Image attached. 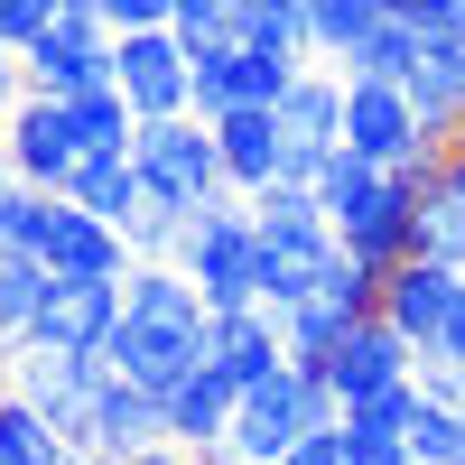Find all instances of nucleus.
<instances>
[{
    "instance_id": "nucleus-1",
    "label": "nucleus",
    "mask_w": 465,
    "mask_h": 465,
    "mask_svg": "<svg viewBox=\"0 0 465 465\" xmlns=\"http://www.w3.org/2000/svg\"><path fill=\"white\" fill-rule=\"evenodd\" d=\"M317 205L335 214V232H344L354 261L391 270V261L419 252V205L429 196L410 186V168H372V159H354V149H335L326 177H317Z\"/></svg>"
},
{
    "instance_id": "nucleus-2",
    "label": "nucleus",
    "mask_w": 465,
    "mask_h": 465,
    "mask_svg": "<svg viewBox=\"0 0 465 465\" xmlns=\"http://www.w3.org/2000/svg\"><path fill=\"white\" fill-rule=\"evenodd\" d=\"M344 401H335V381L317 363H280L270 381H252L242 410H232V438H223V465H280L298 456L317 429H335Z\"/></svg>"
},
{
    "instance_id": "nucleus-3",
    "label": "nucleus",
    "mask_w": 465,
    "mask_h": 465,
    "mask_svg": "<svg viewBox=\"0 0 465 465\" xmlns=\"http://www.w3.org/2000/svg\"><path fill=\"white\" fill-rule=\"evenodd\" d=\"M186 280L205 289V307H261V223H252V196H205L186 214L177 252H168Z\"/></svg>"
},
{
    "instance_id": "nucleus-4",
    "label": "nucleus",
    "mask_w": 465,
    "mask_h": 465,
    "mask_svg": "<svg viewBox=\"0 0 465 465\" xmlns=\"http://www.w3.org/2000/svg\"><path fill=\"white\" fill-rule=\"evenodd\" d=\"M131 159H140V177H149V196H168V205H186V214H196L205 196H223V140H214V122H205V112H168V122H140Z\"/></svg>"
},
{
    "instance_id": "nucleus-5",
    "label": "nucleus",
    "mask_w": 465,
    "mask_h": 465,
    "mask_svg": "<svg viewBox=\"0 0 465 465\" xmlns=\"http://www.w3.org/2000/svg\"><path fill=\"white\" fill-rule=\"evenodd\" d=\"M112 84L131 94L140 122L196 112V47H186L177 28H122V37H112Z\"/></svg>"
},
{
    "instance_id": "nucleus-6",
    "label": "nucleus",
    "mask_w": 465,
    "mask_h": 465,
    "mask_svg": "<svg viewBox=\"0 0 465 465\" xmlns=\"http://www.w3.org/2000/svg\"><path fill=\"white\" fill-rule=\"evenodd\" d=\"M103 354H56V344H28V354L10 363V372H0V381H10V391L37 410V419H47V429L74 447V438H84V410H94V391H103Z\"/></svg>"
},
{
    "instance_id": "nucleus-7",
    "label": "nucleus",
    "mask_w": 465,
    "mask_h": 465,
    "mask_svg": "<svg viewBox=\"0 0 465 465\" xmlns=\"http://www.w3.org/2000/svg\"><path fill=\"white\" fill-rule=\"evenodd\" d=\"M0 140H10L19 186H47V196H65V186H74V168H84V131H74V103H56V94H28L10 122H0Z\"/></svg>"
},
{
    "instance_id": "nucleus-8",
    "label": "nucleus",
    "mask_w": 465,
    "mask_h": 465,
    "mask_svg": "<svg viewBox=\"0 0 465 465\" xmlns=\"http://www.w3.org/2000/svg\"><path fill=\"white\" fill-rule=\"evenodd\" d=\"M344 149L372 168H410L429 131H419V103L410 84H372V74H344Z\"/></svg>"
},
{
    "instance_id": "nucleus-9",
    "label": "nucleus",
    "mask_w": 465,
    "mask_h": 465,
    "mask_svg": "<svg viewBox=\"0 0 465 465\" xmlns=\"http://www.w3.org/2000/svg\"><path fill=\"white\" fill-rule=\"evenodd\" d=\"M326 381H335L344 410H354V401H381V391H401V381H419V344H410L391 317H354L344 344L326 354Z\"/></svg>"
},
{
    "instance_id": "nucleus-10",
    "label": "nucleus",
    "mask_w": 465,
    "mask_h": 465,
    "mask_svg": "<svg viewBox=\"0 0 465 465\" xmlns=\"http://www.w3.org/2000/svg\"><path fill=\"white\" fill-rule=\"evenodd\" d=\"M37 261H47L56 280H131V261H140V252H131V232H122V223H103V214L74 205V196H56Z\"/></svg>"
},
{
    "instance_id": "nucleus-11",
    "label": "nucleus",
    "mask_w": 465,
    "mask_h": 465,
    "mask_svg": "<svg viewBox=\"0 0 465 465\" xmlns=\"http://www.w3.org/2000/svg\"><path fill=\"white\" fill-rule=\"evenodd\" d=\"M289 56H252V47H196V112L223 122V112H252V103H280L289 94Z\"/></svg>"
},
{
    "instance_id": "nucleus-12",
    "label": "nucleus",
    "mask_w": 465,
    "mask_h": 465,
    "mask_svg": "<svg viewBox=\"0 0 465 465\" xmlns=\"http://www.w3.org/2000/svg\"><path fill=\"white\" fill-rule=\"evenodd\" d=\"M168 438V410H159V391H140V381H122V372H103V391H94V410H84V456H140V447H159Z\"/></svg>"
},
{
    "instance_id": "nucleus-13",
    "label": "nucleus",
    "mask_w": 465,
    "mask_h": 465,
    "mask_svg": "<svg viewBox=\"0 0 465 465\" xmlns=\"http://www.w3.org/2000/svg\"><path fill=\"white\" fill-rule=\"evenodd\" d=\"M456 280H465V270H447V261H429V252H410V261L381 270V317H391L419 354H429L438 326H447V307H456Z\"/></svg>"
},
{
    "instance_id": "nucleus-14",
    "label": "nucleus",
    "mask_w": 465,
    "mask_h": 465,
    "mask_svg": "<svg viewBox=\"0 0 465 465\" xmlns=\"http://www.w3.org/2000/svg\"><path fill=\"white\" fill-rule=\"evenodd\" d=\"M112 326H122V280H56L37 307V344L56 354H103Z\"/></svg>"
},
{
    "instance_id": "nucleus-15",
    "label": "nucleus",
    "mask_w": 465,
    "mask_h": 465,
    "mask_svg": "<svg viewBox=\"0 0 465 465\" xmlns=\"http://www.w3.org/2000/svg\"><path fill=\"white\" fill-rule=\"evenodd\" d=\"M223 140V186L232 196H261V186L289 177V131H280V103H252V112H223L214 122Z\"/></svg>"
},
{
    "instance_id": "nucleus-16",
    "label": "nucleus",
    "mask_w": 465,
    "mask_h": 465,
    "mask_svg": "<svg viewBox=\"0 0 465 465\" xmlns=\"http://www.w3.org/2000/svg\"><path fill=\"white\" fill-rule=\"evenodd\" d=\"M205 363L223 381H270L289 363V344H280V307H214V326H205Z\"/></svg>"
},
{
    "instance_id": "nucleus-17",
    "label": "nucleus",
    "mask_w": 465,
    "mask_h": 465,
    "mask_svg": "<svg viewBox=\"0 0 465 465\" xmlns=\"http://www.w3.org/2000/svg\"><path fill=\"white\" fill-rule=\"evenodd\" d=\"M159 410H168V438H177V447H196L205 465H223L232 410H242V381H223L214 363H196V372H186V381H177V391H168Z\"/></svg>"
},
{
    "instance_id": "nucleus-18",
    "label": "nucleus",
    "mask_w": 465,
    "mask_h": 465,
    "mask_svg": "<svg viewBox=\"0 0 465 465\" xmlns=\"http://www.w3.org/2000/svg\"><path fill=\"white\" fill-rule=\"evenodd\" d=\"M103 363L122 372V381H140V391L168 401L177 381L205 363V335H168V326H131V317H122V326H112V344H103Z\"/></svg>"
},
{
    "instance_id": "nucleus-19",
    "label": "nucleus",
    "mask_w": 465,
    "mask_h": 465,
    "mask_svg": "<svg viewBox=\"0 0 465 465\" xmlns=\"http://www.w3.org/2000/svg\"><path fill=\"white\" fill-rule=\"evenodd\" d=\"M122 317H131V326H168V335H205L214 307H205V289L186 280L177 261H131V280H122Z\"/></svg>"
},
{
    "instance_id": "nucleus-20",
    "label": "nucleus",
    "mask_w": 465,
    "mask_h": 465,
    "mask_svg": "<svg viewBox=\"0 0 465 465\" xmlns=\"http://www.w3.org/2000/svg\"><path fill=\"white\" fill-rule=\"evenodd\" d=\"M410 103H419V131H429V140H456L465 131V28L456 37H419Z\"/></svg>"
},
{
    "instance_id": "nucleus-21",
    "label": "nucleus",
    "mask_w": 465,
    "mask_h": 465,
    "mask_svg": "<svg viewBox=\"0 0 465 465\" xmlns=\"http://www.w3.org/2000/svg\"><path fill=\"white\" fill-rule=\"evenodd\" d=\"M47 289H56V270L37 252H0V372L37 344V307H47Z\"/></svg>"
},
{
    "instance_id": "nucleus-22",
    "label": "nucleus",
    "mask_w": 465,
    "mask_h": 465,
    "mask_svg": "<svg viewBox=\"0 0 465 465\" xmlns=\"http://www.w3.org/2000/svg\"><path fill=\"white\" fill-rule=\"evenodd\" d=\"M65 196L84 205V214H103V223H122V232H131V214L149 205V177H140L131 149H84V168H74Z\"/></svg>"
},
{
    "instance_id": "nucleus-23",
    "label": "nucleus",
    "mask_w": 465,
    "mask_h": 465,
    "mask_svg": "<svg viewBox=\"0 0 465 465\" xmlns=\"http://www.w3.org/2000/svg\"><path fill=\"white\" fill-rule=\"evenodd\" d=\"M223 47L307 65V0H232V37H223Z\"/></svg>"
},
{
    "instance_id": "nucleus-24",
    "label": "nucleus",
    "mask_w": 465,
    "mask_h": 465,
    "mask_svg": "<svg viewBox=\"0 0 465 465\" xmlns=\"http://www.w3.org/2000/svg\"><path fill=\"white\" fill-rule=\"evenodd\" d=\"M252 223H261V242H344L335 214L317 205V186H289V177L252 196Z\"/></svg>"
},
{
    "instance_id": "nucleus-25",
    "label": "nucleus",
    "mask_w": 465,
    "mask_h": 465,
    "mask_svg": "<svg viewBox=\"0 0 465 465\" xmlns=\"http://www.w3.org/2000/svg\"><path fill=\"white\" fill-rule=\"evenodd\" d=\"M381 19H391V0H307V56H317V65H344Z\"/></svg>"
},
{
    "instance_id": "nucleus-26",
    "label": "nucleus",
    "mask_w": 465,
    "mask_h": 465,
    "mask_svg": "<svg viewBox=\"0 0 465 465\" xmlns=\"http://www.w3.org/2000/svg\"><path fill=\"white\" fill-rule=\"evenodd\" d=\"M344 326H354V317H344L335 298H289V307H280V344H289V363H317V372H326V354L344 344Z\"/></svg>"
},
{
    "instance_id": "nucleus-27",
    "label": "nucleus",
    "mask_w": 465,
    "mask_h": 465,
    "mask_svg": "<svg viewBox=\"0 0 465 465\" xmlns=\"http://www.w3.org/2000/svg\"><path fill=\"white\" fill-rule=\"evenodd\" d=\"M65 456H74V447L10 391V381H0V465H65Z\"/></svg>"
},
{
    "instance_id": "nucleus-28",
    "label": "nucleus",
    "mask_w": 465,
    "mask_h": 465,
    "mask_svg": "<svg viewBox=\"0 0 465 465\" xmlns=\"http://www.w3.org/2000/svg\"><path fill=\"white\" fill-rule=\"evenodd\" d=\"M74 131H84V149H131L140 112H131L122 84H84V94H74Z\"/></svg>"
},
{
    "instance_id": "nucleus-29",
    "label": "nucleus",
    "mask_w": 465,
    "mask_h": 465,
    "mask_svg": "<svg viewBox=\"0 0 465 465\" xmlns=\"http://www.w3.org/2000/svg\"><path fill=\"white\" fill-rule=\"evenodd\" d=\"M410 65H419V28L410 19H381L354 56H344V74H372V84H410Z\"/></svg>"
},
{
    "instance_id": "nucleus-30",
    "label": "nucleus",
    "mask_w": 465,
    "mask_h": 465,
    "mask_svg": "<svg viewBox=\"0 0 465 465\" xmlns=\"http://www.w3.org/2000/svg\"><path fill=\"white\" fill-rule=\"evenodd\" d=\"M410 456H419V465H465V410H447V401L419 391V410H410Z\"/></svg>"
},
{
    "instance_id": "nucleus-31",
    "label": "nucleus",
    "mask_w": 465,
    "mask_h": 465,
    "mask_svg": "<svg viewBox=\"0 0 465 465\" xmlns=\"http://www.w3.org/2000/svg\"><path fill=\"white\" fill-rule=\"evenodd\" d=\"M317 298H335L344 317H381V270L354 261V252H335V261H326V280H317Z\"/></svg>"
},
{
    "instance_id": "nucleus-32",
    "label": "nucleus",
    "mask_w": 465,
    "mask_h": 465,
    "mask_svg": "<svg viewBox=\"0 0 465 465\" xmlns=\"http://www.w3.org/2000/svg\"><path fill=\"white\" fill-rule=\"evenodd\" d=\"M47 214H56L47 186H10V196H0V252H37L47 242Z\"/></svg>"
},
{
    "instance_id": "nucleus-33",
    "label": "nucleus",
    "mask_w": 465,
    "mask_h": 465,
    "mask_svg": "<svg viewBox=\"0 0 465 465\" xmlns=\"http://www.w3.org/2000/svg\"><path fill=\"white\" fill-rule=\"evenodd\" d=\"M419 252L447 261V270H465V196H447V186H438V196L419 205Z\"/></svg>"
},
{
    "instance_id": "nucleus-34",
    "label": "nucleus",
    "mask_w": 465,
    "mask_h": 465,
    "mask_svg": "<svg viewBox=\"0 0 465 465\" xmlns=\"http://www.w3.org/2000/svg\"><path fill=\"white\" fill-rule=\"evenodd\" d=\"M410 410H419V381H401V391H381V401H354V410H344V429H381V438H410Z\"/></svg>"
},
{
    "instance_id": "nucleus-35",
    "label": "nucleus",
    "mask_w": 465,
    "mask_h": 465,
    "mask_svg": "<svg viewBox=\"0 0 465 465\" xmlns=\"http://www.w3.org/2000/svg\"><path fill=\"white\" fill-rule=\"evenodd\" d=\"M186 47H223L232 37V0H177V19H168Z\"/></svg>"
},
{
    "instance_id": "nucleus-36",
    "label": "nucleus",
    "mask_w": 465,
    "mask_h": 465,
    "mask_svg": "<svg viewBox=\"0 0 465 465\" xmlns=\"http://www.w3.org/2000/svg\"><path fill=\"white\" fill-rule=\"evenodd\" d=\"M56 10H65V0H0V37H10V47H28V37L56 28Z\"/></svg>"
},
{
    "instance_id": "nucleus-37",
    "label": "nucleus",
    "mask_w": 465,
    "mask_h": 465,
    "mask_svg": "<svg viewBox=\"0 0 465 465\" xmlns=\"http://www.w3.org/2000/svg\"><path fill=\"white\" fill-rule=\"evenodd\" d=\"M391 19H410L419 37H456L465 28V0H391Z\"/></svg>"
},
{
    "instance_id": "nucleus-38",
    "label": "nucleus",
    "mask_w": 465,
    "mask_h": 465,
    "mask_svg": "<svg viewBox=\"0 0 465 465\" xmlns=\"http://www.w3.org/2000/svg\"><path fill=\"white\" fill-rule=\"evenodd\" d=\"M344 465H419L410 438H381V429H344Z\"/></svg>"
},
{
    "instance_id": "nucleus-39",
    "label": "nucleus",
    "mask_w": 465,
    "mask_h": 465,
    "mask_svg": "<svg viewBox=\"0 0 465 465\" xmlns=\"http://www.w3.org/2000/svg\"><path fill=\"white\" fill-rule=\"evenodd\" d=\"M419 391H429V401H447V410H465V363H447V354H419Z\"/></svg>"
},
{
    "instance_id": "nucleus-40",
    "label": "nucleus",
    "mask_w": 465,
    "mask_h": 465,
    "mask_svg": "<svg viewBox=\"0 0 465 465\" xmlns=\"http://www.w3.org/2000/svg\"><path fill=\"white\" fill-rule=\"evenodd\" d=\"M103 19H112V28H168L177 0H103Z\"/></svg>"
},
{
    "instance_id": "nucleus-41",
    "label": "nucleus",
    "mask_w": 465,
    "mask_h": 465,
    "mask_svg": "<svg viewBox=\"0 0 465 465\" xmlns=\"http://www.w3.org/2000/svg\"><path fill=\"white\" fill-rule=\"evenodd\" d=\"M19 103H28V65H19V47H10V37H0V122H10Z\"/></svg>"
},
{
    "instance_id": "nucleus-42",
    "label": "nucleus",
    "mask_w": 465,
    "mask_h": 465,
    "mask_svg": "<svg viewBox=\"0 0 465 465\" xmlns=\"http://www.w3.org/2000/svg\"><path fill=\"white\" fill-rule=\"evenodd\" d=\"M280 465H344V419H335V429H317V438H307L298 456H280Z\"/></svg>"
},
{
    "instance_id": "nucleus-43",
    "label": "nucleus",
    "mask_w": 465,
    "mask_h": 465,
    "mask_svg": "<svg viewBox=\"0 0 465 465\" xmlns=\"http://www.w3.org/2000/svg\"><path fill=\"white\" fill-rule=\"evenodd\" d=\"M429 354L465 363V280H456V307H447V326H438V344H429Z\"/></svg>"
},
{
    "instance_id": "nucleus-44",
    "label": "nucleus",
    "mask_w": 465,
    "mask_h": 465,
    "mask_svg": "<svg viewBox=\"0 0 465 465\" xmlns=\"http://www.w3.org/2000/svg\"><path fill=\"white\" fill-rule=\"evenodd\" d=\"M122 465H205V456L177 447V438H159V447H140V456H122Z\"/></svg>"
},
{
    "instance_id": "nucleus-45",
    "label": "nucleus",
    "mask_w": 465,
    "mask_h": 465,
    "mask_svg": "<svg viewBox=\"0 0 465 465\" xmlns=\"http://www.w3.org/2000/svg\"><path fill=\"white\" fill-rule=\"evenodd\" d=\"M447 196H465V131L447 140Z\"/></svg>"
},
{
    "instance_id": "nucleus-46",
    "label": "nucleus",
    "mask_w": 465,
    "mask_h": 465,
    "mask_svg": "<svg viewBox=\"0 0 465 465\" xmlns=\"http://www.w3.org/2000/svg\"><path fill=\"white\" fill-rule=\"evenodd\" d=\"M10 186H19V168H10V140H0V196H10Z\"/></svg>"
},
{
    "instance_id": "nucleus-47",
    "label": "nucleus",
    "mask_w": 465,
    "mask_h": 465,
    "mask_svg": "<svg viewBox=\"0 0 465 465\" xmlns=\"http://www.w3.org/2000/svg\"><path fill=\"white\" fill-rule=\"evenodd\" d=\"M65 465H112V456H84V447H74V456H65Z\"/></svg>"
}]
</instances>
